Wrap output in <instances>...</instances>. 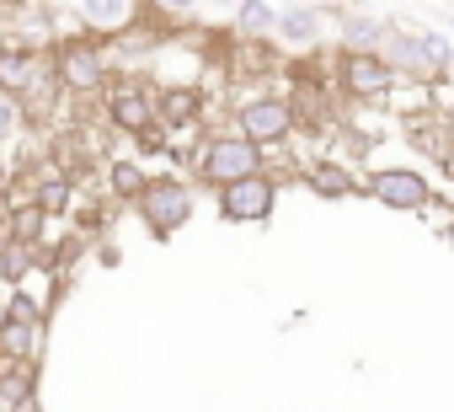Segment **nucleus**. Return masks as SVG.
Segmentation results:
<instances>
[{
    "label": "nucleus",
    "mask_w": 454,
    "mask_h": 412,
    "mask_svg": "<svg viewBox=\"0 0 454 412\" xmlns=\"http://www.w3.org/2000/svg\"><path fill=\"white\" fill-rule=\"evenodd\" d=\"M139 187H145V171H139V161L118 155V161H113V198H134Z\"/></svg>",
    "instance_id": "nucleus-20"
},
{
    "label": "nucleus",
    "mask_w": 454,
    "mask_h": 412,
    "mask_svg": "<svg viewBox=\"0 0 454 412\" xmlns=\"http://www.w3.org/2000/svg\"><path fill=\"white\" fill-rule=\"evenodd\" d=\"M17 134H22V102L12 91H0V150H6Z\"/></svg>",
    "instance_id": "nucleus-21"
},
{
    "label": "nucleus",
    "mask_w": 454,
    "mask_h": 412,
    "mask_svg": "<svg viewBox=\"0 0 454 412\" xmlns=\"http://www.w3.org/2000/svg\"><path fill=\"white\" fill-rule=\"evenodd\" d=\"M364 193L374 203H385V210H401V215H422L433 203V182L411 166H380L364 177Z\"/></svg>",
    "instance_id": "nucleus-5"
},
{
    "label": "nucleus",
    "mask_w": 454,
    "mask_h": 412,
    "mask_svg": "<svg viewBox=\"0 0 454 412\" xmlns=\"http://www.w3.org/2000/svg\"><path fill=\"white\" fill-rule=\"evenodd\" d=\"M262 171V145H252L247 134H214L203 139L198 150V177L208 187H224V182H236V177H252Z\"/></svg>",
    "instance_id": "nucleus-3"
},
{
    "label": "nucleus",
    "mask_w": 454,
    "mask_h": 412,
    "mask_svg": "<svg viewBox=\"0 0 454 412\" xmlns=\"http://www.w3.org/2000/svg\"><path fill=\"white\" fill-rule=\"evenodd\" d=\"M129 203H134V215L150 226L155 242L176 236V231L192 220V187H187L182 177H145V187H139Z\"/></svg>",
    "instance_id": "nucleus-1"
},
{
    "label": "nucleus",
    "mask_w": 454,
    "mask_h": 412,
    "mask_svg": "<svg viewBox=\"0 0 454 412\" xmlns=\"http://www.w3.org/2000/svg\"><path fill=\"white\" fill-rule=\"evenodd\" d=\"M43 86H54V65H43V54H33L22 44H0V91H12L17 102H27Z\"/></svg>",
    "instance_id": "nucleus-10"
},
{
    "label": "nucleus",
    "mask_w": 454,
    "mask_h": 412,
    "mask_svg": "<svg viewBox=\"0 0 454 412\" xmlns=\"http://www.w3.org/2000/svg\"><path fill=\"white\" fill-rule=\"evenodd\" d=\"M332 33H337V49H342V54H380L390 22L374 17V12H353V6H348V12L332 17Z\"/></svg>",
    "instance_id": "nucleus-12"
},
{
    "label": "nucleus",
    "mask_w": 454,
    "mask_h": 412,
    "mask_svg": "<svg viewBox=\"0 0 454 412\" xmlns=\"http://www.w3.org/2000/svg\"><path fill=\"white\" fill-rule=\"evenodd\" d=\"M38 210L43 215H59V210H70V177L65 171H43V182H38Z\"/></svg>",
    "instance_id": "nucleus-18"
},
{
    "label": "nucleus",
    "mask_w": 454,
    "mask_h": 412,
    "mask_svg": "<svg viewBox=\"0 0 454 412\" xmlns=\"http://www.w3.org/2000/svg\"><path fill=\"white\" fill-rule=\"evenodd\" d=\"M443 236H449V242H454V220H449V231H443Z\"/></svg>",
    "instance_id": "nucleus-24"
},
{
    "label": "nucleus",
    "mask_w": 454,
    "mask_h": 412,
    "mask_svg": "<svg viewBox=\"0 0 454 412\" xmlns=\"http://www.w3.org/2000/svg\"><path fill=\"white\" fill-rule=\"evenodd\" d=\"M273 28H278V6H273V0H236V33L241 38L273 44Z\"/></svg>",
    "instance_id": "nucleus-15"
},
{
    "label": "nucleus",
    "mask_w": 454,
    "mask_h": 412,
    "mask_svg": "<svg viewBox=\"0 0 454 412\" xmlns=\"http://www.w3.org/2000/svg\"><path fill=\"white\" fill-rule=\"evenodd\" d=\"M107 123L123 129V134H145L155 118V91L150 86H113L107 91Z\"/></svg>",
    "instance_id": "nucleus-13"
},
{
    "label": "nucleus",
    "mask_w": 454,
    "mask_h": 412,
    "mask_svg": "<svg viewBox=\"0 0 454 412\" xmlns=\"http://www.w3.org/2000/svg\"><path fill=\"white\" fill-rule=\"evenodd\" d=\"M81 28L91 38H123L134 28V0H81Z\"/></svg>",
    "instance_id": "nucleus-14"
},
{
    "label": "nucleus",
    "mask_w": 454,
    "mask_h": 412,
    "mask_svg": "<svg viewBox=\"0 0 454 412\" xmlns=\"http://www.w3.org/2000/svg\"><path fill=\"white\" fill-rule=\"evenodd\" d=\"M449 28H454V17H449Z\"/></svg>",
    "instance_id": "nucleus-25"
},
{
    "label": "nucleus",
    "mask_w": 454,
    "mask_h": 412,
    "mask_svg": "<svg viewBox=\"0 0 454 412\" xmlns=\"http://www.w3.org/2000/svg\"><path fill=\"white\" fill-rule=\"evenodd\" d=\"M155 118H160V123H192V118H198V91H192V86L160 91V97H155Z\"/></svg>",
    "instance_id": "nucleus-17"
},
{
    "label": "nucleus",
    "mask_w": 454,
    "mask_h": 412,
    "mask_svg": "<svg viewBox=\"0 0 454 412\" xmlns=\"http://www.w3.org/2000/svg\"><path fill=\"white\" fill-rule=\"evenodd\" d=\"M155 6H160V17H192L203 0H155Z\"/></svg>",
    "instance_id": "nucleus-23"
},
{
    "label": "nucleus",
    "mask_w": 454,
    "mask_h": 412,
    "mask_svg": "<svg viewBox=\"0 0 454 412\" xmlns=\"http://www.w3.org/2000/svg\"><path fill=\"white\" fill-rule=\"evenodd\" d=\"M294 123H300V113H294V102H284V97H247L241 107H236V134H247L252 145H284L289 134H294Z\"/></svg>",
    "instance_id": "nucleus-6"
},
{
    "label": "nucleus",
    "mask_w": 454,
    "mask_h": 412,
    "mask_svg": "<svg viewBox=\"0 0 454 412\" xmlns=\"http://www.w3.org/2000/svg\"><path fill=\"white\" fill-rule=\"evenodd\" d=\"M0 6H6V0H0Z\"/></svg>",
    "instance_id": "nucleus-26"
},
{
    "label": "nucleus",
    "mask_w": 454,
    "mask_h": 412,
    "mask_svg": "<svg viewBox=\"0 0 454 412\" xmlns=\"http://www.w3.org/2000/svg\"><path fill=\"white\" fill-rule=\"evenodd\" d=\"M417 33V44H422V54H427V65L438 70V75H449L454 70V44L438 33V28H411Z\"/></svg>",
    "instance_id": "nucleus-19"
},
{
    "label": "nucleus",
    "mask_w": 454,
    "mask_h": 412,
    "mask_svg": "<svg viewBox=\"0 0 454 412\" xmlns=\"http://www.w3.org/2000/svg\"><path fill=\"white\" fill-rule=\"evenodd\" d=\"M214 193H219V215L236 220V226H262V220L273 215V203H278V182H273L268 171L236 177V182L214 187Z\"/></svg>",
    "instance_id": "nucleus-7"
},
{
    "label": "nucleus",
    "mask_w": 454,
    "mask_h": 412,
    "mask_svg": "<svg viewBox=\"0 0 454 412\" xmlns=\"http://www.w3.org/2000/svg\"><path fill=\"white\" fill-rule=\"evenodd\" d=\"M107 70H113V54H107L91 33L54 49V81H59L65 91H75V97L102 91V86H107Z\"/></svg>",
    "instance_id": "nucleus-2"
},
{
    "label": "nucleus",
    "mask_w": 454,
    "mask_h": 412,
    "mask_svg": "<svg viewBox=\"0 0 454 412\" xmlns=\"http://www.w3.org/2000/svg\"><path fill=\"white\" fill-rule=\"evenodd\" d=\"M337 12L326 6H305V0H289V6H278V28H273V44L289 49V54H316L326 28H332Z\"/></svg>",
    "instance_id": "nucleus-8"
},
{
    "label": "nucleus",
    "mask_w": 454,
    "mask_h": 412,
    "mask_svg": "<svg viewBox=\"0 0 454 412\" xmlns=\"http://www.w3.org/2000/svg\"><path fill=\"white\" fill-rule=\"evenodd\" d=\"M12 252L6 258H0V279H6V284H22L27 279V268H33V252L22 247V242H6Z\"/></svg>",
    "instance_id": "nucleus-22"
},
{
    "label": "nucleus",
    "mask_w": 454,
    "mask_h": 412,
    "mask_svg": "<svg viewBox=\"0 0 454 412\" xmlns=\"http://www.w3.org/2000/svg\"><path fill=\"white\" fill-rule=\"evenodd\" d=\"M380 59L395 70V81H411V86L438 81V70L427 65V54H422V44H417V33L401 28V22H390V33H385V44H380Z\"/></svg>",
    "instance_id": "nucleus-11"
},
{
    "label": "nucleus",
    "mask_w": 454,
    "mask_h": 412,
    "mask_svg": "<svg viewBox=\"0 0 454 412\" xmlns=\"http://www.w3.org/2000/svg\"><path fill=\"white\" fill-rule=\"evenodd\" d=\"M337 86H342L353 102H380V97H390L401 81H395V70H390L380 54H342V59H337Z\"/></svg>",
    "instance_id": "nucleus-9"
},
{
    "label": "nucleus",
    "mask_w": 454,
    "mask_h": 412,
    "mask_svg": "<svg viewBox=\"0 0 454 412\" xmlns=\"http://www.w3.org/2000/svg\"><path fill=\"white\" fill-rule=\"evenodd\" d=\"M305 182H310L321 198H348V193L358 187V182H353V171H348V166H337V161H326V155L305 166Z\"/></svg>",
    "instance_id": "nucleus-16"
},
{
    "label": "nucleus",
    "mask_w": 454,
    "mask_h": 412,
    "mask_svg": "<svg viewBox=\"0 0 454 412\" xmlns=\"http://www.w3.org/2000/svg\"><path fill=\"white\" fill-rule=\"evenodd\" d=\"M38 348H43V305L17 289V295H6V311H0V359L33 364Z\"/></svg>",
    "instance_id": "nucleus-4"
}]
</instances>
